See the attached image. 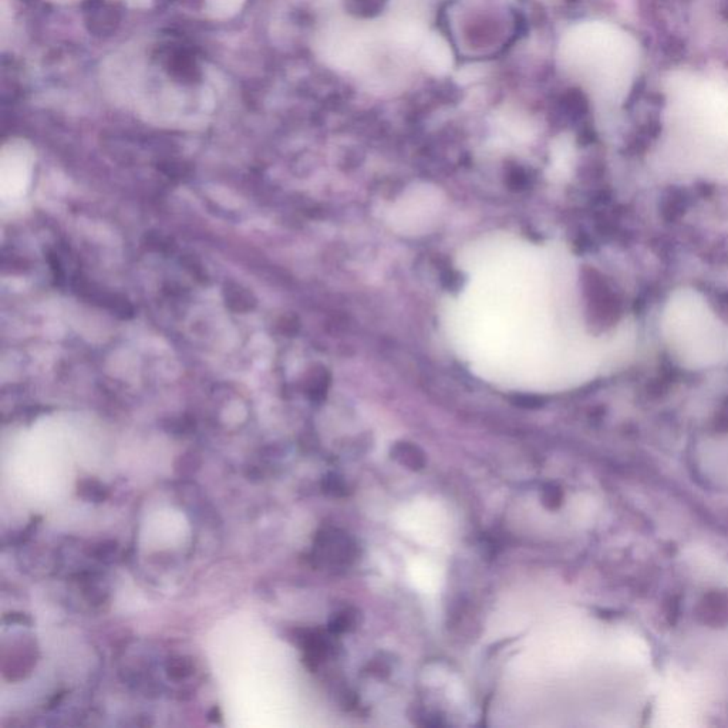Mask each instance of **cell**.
I'll use <instances>...</instances> for the list:
<instances>
[{"instance_id":"cell-1","label":"cell","mask_w":728,"mask_h":728,"mask_svg":"<svg viewBox=\"0 0 728 728\" xmlns=\"http://www.w3.org/2000/svg\"><path fill=\"white\" fill-rule=\"evenodd\" d=\"M314 561L330 569L349 568L357 559V545L340 529H322L314 539Z\"/></svg>"},{"instance_id":"cell-2","label":"cell","mask_w":728,"mask_h":728,"mask_svg":"<svg viewBox=\"0 0 728 728\" xmlns=\"http://www.w3.org/2000/svg\"><path fill=\"white\" fill-rule=\"evenodd\" d=\"M224 297L226 306L237 313L250 312L256 306V299L253 295L248 289L235 283H228L225 286Z\"/></svg>"},{"instance_id":"cell-3","label":"cell","mask_w":728,"mask_h":728,"mask_svg":"<svg viewBox=\"0 0 728 728\" xmlns=\"http://www.w3.org/2000/svg\"><path fill=\"white\" fill-rule=\"evenodd\" d=\"M393 458L403 467L411 471H420L425 467V456L421 449L409 442L396 444L392 449Z\"/></svg>"},{"instance_id":"cell-4","label":"cell","mask_w":728,"mask_h":728,"mask_svg":"<svg viewBox=\"0 0 728 728\" xmlns=\"http://www.w3.org/2000/svg\"><path fill=\"white\" fill-rule=\"evenodd\" d=\"M77 494L80 498L89 502H103L109 497V489L100 481L93 478L81 480L77 485Z\"/></svg>"},{"instance_id":"cell-5","label":"cell","mask_w":728,"mask_h":728,"mask_svg":"<svg viewBox=\"0 0 728 728\" xmlns=\"http://www.w3.org/2000/svg\"><path fill=\"white\" fill-rule=\"evenodd\" d=\"M358 626V612L354 609H345L336 613L329 622V633L341 634L352 632Z\"/></svg>"},{"instance_id":"cell-6","label":"cell","mask_w":728,"mask_h":728,"mask_svg":"<svg viewBox=\"0 0 728 728\" xmlns=\"http://www.w3.org/2000/svg\"><path fill=\"white\" fill-rule=\"evenodd\" d=\"M194 672V665L188 657H174L168 661L167 673L173 680H184Z\"/></svg>"},{"instance_id":"cell-7","label":"cell","mask_w":728,"mask_h":728,"mask_svg":"<svg viewBox=\"0 0 728 728\" xmlns=\"http://www.w3.org/2000/svg\"><path fill=\"white\" fill-rule=\"evenodd\" d=\"M541 500H542V504H544V506L546 509H549V511L558 509L562 505V501H564V492H562V489L558 485L548 484V485H545L542 488Z\"/></svg>"},{"instance_id":"cell-8","label":"cell","mask_w":728,"mask_h":728,"mask_svg":"<svg viewBox=\"0 0 728 728\" xmlns=\"http://www.w3.org/2000/svg\"><path fill=\"white\" fill-rule=\"evenodd\" d=\"M322 488L325 494L334 498L345 497L347 494V486L345 481L336 474H328L322 482Z\"/></svg>"},{"instance_id":"cell-9","label":"cell","mask_w":728,"mask_h":728,"mask_svg":"<svg viewBox=\"0 0 728 728\" xmlns=\"http://www.w3.org/2000/svg\"><path fill=\"white\" fill-rule=\"evenodd\" d=\"M200 464H201V461L200 460L197 461L195 456H184V457H181L180 461H177V471L181 475L182 474H192V473H195V471L200 468Z\"/></svg>"},{"instance_id":"cell-10","label":"cell","mask_w":728,"mask_h":728,"mask_svg":"<svg viewBox=\"0 0 728 728\" xmlns=\"http://www.w3.org/2000/svg\"><path fill=\"white\" fill-rule=\"evenodd\" d=\"M116 550H117V544L113 542V541H109V542H103L98 546H96L94 555L97 556L98 559H104V558H107V556L113 555Z\"/></svg>"},{"instance_id":"cell-11","label":"cell","mask_w":728,"mask_h":728,"mask_svg":"<svg viewBox=\"0 0 728 728\" xmlns=\"http://www.w3.org/2000/svg\"><path fill=\"white\" fill-rule=\"evenodd\" d=\"M3 620L6 623H13V625H26V626L32 625V619L23 613H9L5 616Z\"/></svg>"},{"instance_id":"cell-12","label":"cell","mask_w":728,"mask_h":728,"mask_svg":"<svg viewBox=\"0 0 728 728\" xmlns=\"http://www.w3.org/2000/svg\"><path fill=\"white\" fill-rule=\"evenodd\" d=\"M208 717H209V721H212V722H221L222 721V714H221V710L218 707H213L209 711Z\"/></svg>"},{"instance_id":"cell-13","label":"cell","mask_w":728,"mask_h":728,"mask_svg":"<svg viewBox=\"0 0 728 728\" xmlns=\"http://www.w3.org/2000/svg\"><path fill=\"white\" fill-rule=\"evenodd\" d=\"M228 2H229V5H231V2H232V0H228Z\"/></svg>"}]
</instances>
